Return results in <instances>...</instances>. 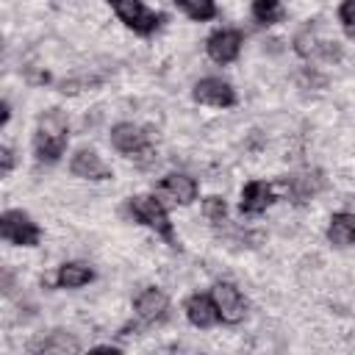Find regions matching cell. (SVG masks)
<instances>
[{
	"label": "cell",
	"instance_id": "1",
	"mask_svg": "<svg viewBox=\"0 0 355 355\" xmlns=\"http://www.w3.org/2000/svg\"><path fill=\"white\" fill-rule=\"evenodd\" d=\"M67 147V119L61 111H47L39 119L36 133V153L42 161H55Z\"/></svg>",
	"mask_w": 355,
	"mask_h": 355
},
{
	"label": "cell",
	"instance_id": "2",
	"mask_svg": "<svg viewBox=\"0 0 355 355\" xmlns=\"http://www.w3.org/2000/svg\"><path fill=\"white\" fill-rule=\"evenodd\" d=\"M111 6H114V11L119 14V19L128 25V28H133L136 33H153L158 25H161V14H155V11H147L139 0H108Z\"/></svg>",
	"mask_w": 355,
	"mask_h": 355
},
{
	"label": "cell",
	"instance_id": "3",
	"mask_svg": "<svg viewBox=\"0 0 355 355\" xmlns=\"http://www.w3.org/2000/svg\"><path fill=\"white\" fill-rule=\"evenodd\" d=\"M0 233L3 239H8L11 244H25L33 247L39 241V227L22 214V211H6L0 216Z\"/></svg>",
	"mask_w": 355,
	"mask_h": 355
},
{
	"label": "cell",
	"instance_id": "4",
	"mask_svg": "<svg viewBox=\"0 0 355 355\" xmlns=\"http://www.w3.org/2000/svg\"><path fill=\"white\" fill-rule=\"evenodd\" d=\"M130 208H133V214L139 216V222H144V225H150L153 230H158V233H161V236L175 247L172 225H169L166 211L161 208V202H158V200H153V197H133V200H130Z\"/></svg>",
	"mask_w": 355,
	"mask_h": 355
},
{
	"label": "cell",
	"instance_id": "5",
	"mask_svg": "<svg viewBox=\"0 0 355 355\" xmlns=\"http://www.w3.org/2000/svg\"><path fill=\"white\" fill-rule=\"evenodd\" d=\"M214 302H216V311H219V319H222V322L236 324V322L244 319L247 305H244V300H241V294H239L236 286H230V283H216V286H214Z\"/></svg>",
	"mask_w": 355,
	"mask_h": 355
},
{
	"label": "cell",
	"instance_id": "6",
	"mask_svg": "<svg viewBox=\"0 0 355 355\" xmlns=\"http://www.w3.org/2000/svg\"><path fill=\"white\" fill-rule=\"evenodd\" d=\"M194 100L197 103H205V105H216V108H227L236 103V94L233 89L219 80V78H202L197 86H194Z\"/></svg>",
	"mask_w": 355,
	"mask_h": 355
},
{
	"label": "cell",
	"instance_id": "7",
	"mask_svg": "<svg viewBox=\"0 0 355 355\" xmlns=\"http://www.w3.org/2000/svg\"><path fill=\"white\" fill-rule=\"evenodd\" d=\"M111 141L119 153H128V155H139V153H147V136L130 125V122H119L114 130H111Z\"/></svg>",
	"mask_w": 355,
	"mask_h": 355
},
{
	"label": "cell",
	"instance_id": "8",
	"mask_svg": "<svg viewBox=\"0 0 355 355\" xmlns=\"http://www.w3.org/2000/svg\"><path fill=\"white\" fill-rule=\"evenodd\" d=\"M69 169H72V175L89 178V180H105V178H111V169L100 161V155H97L94 150H80V153H75Z\"/></svg>",
	"mask_w": 355,
	"mask_h": 355
},
{
	"label": "cell",
	"instance_id": "9",
	"mask_svg": "<svg viewBox=\"0 0 355 355\" xmlns=\"http://www.w3.org/2000/svg\"><path fill=\"white\" fill-rule=\"evenodd\" d=\"M186 316H189V322L197 324V327H211V324L219 319V311H216L214 297L191 294V297L186 300Z\"/></svg>",
	"mask_w": 355,
	"mask_h": 355
},
{
	"label": "cell",
	"instance_id": "10",
	"mask_svg": "<svg viewBox=\"0 0 355 355\" xmlns=\"http://www.w3.org/2000/svg\"><path fill=\"white\" fill-rule=\"evenodd\" d=\"M239 47H241V36L236 31H219L208 39V55L219 64H227L239 55Z\"/></svg>",
	"mask_w": 355,
	"mask_h": 355
},
{
	"label": "cell",
	"instance_id": "11",
	"mask_svg": "<svg viewBox=\"0 0 355 355\" xmlns=\"http://www.w3.org/2000/svg\"><path fill=\"white\" fill-rule=\"evenodd\" d=\"M272 200H275L272 186H266V183H261V180H252V183H247L244 191H241V214H258V211H263Z\"/></svg>",
	"mask_w": 355,
	"mask_h": 355
},
{
	"label": "cell",
	"instance_id": "12",
	"mask_svg": "<svg viewBox=\"0 0 355 355\" xmlns=\"http://www.w3.org/2000/svg\"><path fill=\"white\" fill-rule=\"evenodd\" d=\"M166 294L164 291H158V288H147V291H141L139 297H136V313L144 319V322H155V319H161L164 316V311H166Z\"/></svg>",
	"mask_w": 355,
	"mask_h": 355
},
{
	"label": "cell",
	"instance_id": "13",
	"mask_svg": "<svg viewBox=\"0 0 355 355\" xmlns=\"http://www.w3.org/2000/svg\"><path fill=\"white\" fill-rule=\"evenodd\" d=\"M161 189L175 202H180V205H186V202H191L197 197V183L191 178H186V175H166L164 183H161Z\"/></svg>",
	"mask_w": 355,
	"mask_h": 355
},
{
	"label": "cell",
	"instance_id": "14",
	"mask_svg": "<svg viewBox=\"0 0 355 355\" xmlns=\"http://www.w3.org/2000/svg\"><path fill=\"white\" fill-rule=\"evenodd\" d=\"M327 239L338 247L355 244V214H336L327 227Z\"/></svg>",
	"mask_w": 355,
	"mask_h": 355
},
{
	"label": "cell",
	"instance_id": "15",
	"mask_svg": "<svg viewBox=\"0 0 355 355\" xmlns=\"http://www.w3.org/2000/svg\"><path fill=\"white\" fill-rule=\"evenodd\" d=\"M94 277V272L86 266V263H64L58 269V286L61 288H78V286H86L89 280Z\"/></svg>",
	"mask_w": 355,
	"mask_h": 355
},
{
	"label": "cell",
	"instance_id": "16",
	"mask_svg": "<svg viewBox=\"0 0 355 355\" xmlns=\"http://www.w3.org/2000/svg\"><path fill=\"white\" fill-rule=\"evenodd\" d=\"M324 186V180H322V175L319 172H308V175H297L294 180H291V194H294V200L297 202H302V200H308L311 194H316L319 189Z\"/></svg>",
	"mask_w": 355,
	"mask_h": 355
},
{
	"label": "cell",
	"instance_id": "17",
	"mask_svg": "<svg viewBox=\"0 0 355 355\" xmlns=\"http://www.w3.org/2000/svg\"><path fill=\"white\" fill-rule=\"evenodd\" d=\"M191 19H211L216 14V3L214 0H175Z\"/></svg>",
	"mask_w": 355,
	"mask_h": 355
},
{
	"label": "cell",
	"instance_id": "18",
	"mask_svg": "<svg viewBox=\"0 0 355 355\" xmlns=\"http://www.w3.org/2000/svg\"><path fill=\"white\" fill-rule=\"evenodd\" d=\"M252 14H255L258 22L269 25V22H277L283 17V8H280L277 0H255L252 3Z\"/></svg>",
	"mask_w": 355,
	"mask_h": 355
},
{
	"label": "cell",
	"instance_id": "19",
	"mask_svg": "<svg viewBox=\"0 0 355 355\" xmlns=\"http://www.w3.org/2000/svg\"><path fill=\"white\" fill-rule=\"evenodd\" d=\"M39 349H44V352H78V341L75 338H69L67 333H55L50 341H42L39 344Z\"/></svg>",
	"mask_w": 355,
	"mask_h": 355
},
{
	"label": "cell",
	"instance_id": "20",
	"mask_svg": "<svg viewBox=\"0 0 355 355\" xmlns=\"http://www.w3.org/2000/svg\"><path fill=\"white\" fill-rule=\"evenodd\" d=\"M319 50H322V42H316L313 31L305 28V31L297 36V53H300V55H311V53H319Z\"/></svg>",
	"mask_w": 355,
	"mask_h": 355
},
{
	"label": "cell",
	"instance_id": "21",
	"mask_svg": "<svg viewBox=\"0 0 355 355\" xmlns=\"http://www.w3.org/2000/svg\"><path fill=\"white\" fill-rule=\"evenodd\" d=\"M202 214H205L211 222H222V219H225V214H227L225 200H222V197H208V200L202 202Z\"/></svg>",
	"mask_w": 355,
	"mask_h": 355
},
{
	"label": "cell",
	"instance_id": "22",
	"mask_svg": "<svg viewBox=\"0 0 355 355\" xmlns=\"http://www.w3.org/2000/svg\"><path fill=\"white\" fill-rule=\"evenodd\" d=\"M338 17H341V25L349 36H355V0H344L341 8H338Z\"/></svg>",
	"mask_w": 355,
	"mask_h": 355
},
{
	"label": "cell",
	"instance_id": "23",
	"mask_svg": "<svg viewBox=\"0 0 355 355\" xmlns=\"http://www.w3.org/2000/svg\"><path fill=\"white\" fill-rule=\"evenodd\" d=\"M0 164H3V172H8V169H11L14 155H11V150H8V147H0Z\"/></svg>",
	"mask_w": 355,
	"mask_h": 355
},
{
	"label": "cell",
	"instance_id": "24",
	"mask_svg": "<svg viewBox=\"0 0 355 355\" xmlns=\"http://www.w3.org/2000/svg\"><path fill=\"white\" fill-rule=\"evenodd\" d=\"M0 111H3V114H0V122L6 125V122H8V116H11V111H8V103H3V105H0Z\"/></svg>",
	"mask_w": 355,
	"mask_h": 355
}]
</instances>
